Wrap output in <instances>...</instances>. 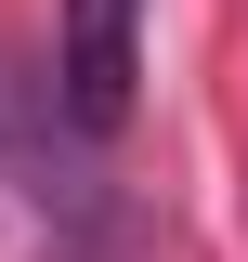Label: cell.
Segmentation results:
<instances>
[{
  "label": "cell",
  "instance_id": "obj_1",
  "mask_svg": "<svg viewBox=\"0 0 248 262\" xmlns=\"http://www.w3.org/2000/svg\"><path fill=\"white\" fill-rule=\"evenodd\" d=\"M53 92L79 105V131H118L131 118V92H144V0H65Z\"/></svg>",
  "mask_w": 248,
  "mask_h": 262
},
{
  "label": "cell",
  "instance_id": "obj_2",
  "mask_svg": "<svg viewBox=\"0 0 248 262\" xmlns=\"http://www.w3.org/2000/svg\"><path fill=\"white\" fill-rule=\"evenodd\" d=\"M65 131H79V105H65V92L39 105L27 79L0 66V170H27V196H39V210H65V223H92V158H79Z\"/></svg>",
  "mask_w": 248,
  "mask_h": 262
}]
</instances>
